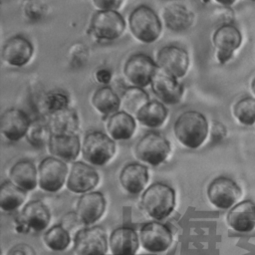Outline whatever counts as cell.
Instances as JSON below:
<instances>
[{"instance_id": "1", "label": "cell", "mask_w": 255, "mask_h": 255, "mask_svg": "<svg viewBox=\"0 0 255 255\" xmlns=\"http://www.w3.org/2000/svg\"><path fill=\"white\" fill-rule=\"evenodd\" d=\"M209 133L208 121L200 112L189 110L181 113L173 123V134L186 148L201 146Z\"/></svg>"}, {"instance_id": "2", "label": "cell", "mask_w": 255, "mask_h": 255, "mask_svg": "<svg viewBox=\"0 0 255 255\" xmlns=\"http://www.w3.org/2000/svg\"><path fill=\"white\" fill-rule=\"evenodd\" d=\"M176 195L174 189L163 182L148 185L140 196V207L153 220H162L174 210Z\"/></svg>"}, {"instance_id": "3", "label": "cell", "mask_w": 255, "mask_h": 255, "mask_svg": "<svg viewBox=\"0 0 255 255\" xmlns=\"http://www.w3.org/2000/svg\"><path fill=\"white\" fill-rule=\"evenodd\" d=\"M128 29L140 43L151 44L161 34L162 24L159 16L147 5H138L128 15Z\"/></svg>"}, {"instance_id": "4", "label": "cell", "mask_w": 255, "mask_h": 255, "mask_svg": "<svg viewBox=\"0 0 255 255\" xmlns=\"http://www.w3.org/2000/svg\"><path fill=\"white\" fill-rule=\"evenodd\" d=\"M126 20L118 10H97L87 29V34L96 41H115L126 30Z\"/></svg>"}, {"instance_id": "5", "label": "cell", "mask_w": 255, "mask_h": 255, "mask_svg": "<svg viewBox=\"0 0 255 255\" xmlns=\"http://www.w3.org/2000/svg\"><path fill=\"white\" fill-rule=\"evenodd\" d=\"M116 148V142L109 134L101 130H93L84 136L81 151L88 163L102 166L114 157Z\"/></svg>"}, {"instance_id": "6", "label": "cell", "mask_w": 255, "mask_h": 255, "mask_svg": "<svg viewBox=\"0 0 255 255\" xmlns=\"http://www.w3.org/2000/svg\"><path fill=\"white\" fill-rule=\"evenodd\" d=\"M171 151L169 140L160 132L148 131L135 143L134 154L144 163L157 166L166 160Z\"/></svg>"}, {"instance_id": "7", "label": "cell", "mask_w": 255, "mask_h": 255, "mask_svg": "<svg viewBox=\"0 0 255 255\" xmlns=\"http://www.w3.org/2000/svg\"><path fill=\"white\" fill-rule=\"evenodd\" d=\"M159 70L156 62L148 55L136 53L128 58L124 65V75L130 86L145 88L150 86L154 75Z\"/></svg>"}, {"instance_id": "8", "label": "cell", "mask_w": 255, "mask_h": 255, "mask_svg": "<svg viewBox=\"0 0 255 255\" xmlns=\"http://www.w3.org/2000/svg\"><path fill=\"white\" fill-rule=\"evenodd\" d=\"M68 178L67 163L55 156L43 158L38 165V186L49 193L60 191Z\"/></svg>"}, {"instance_id": "9", "label": "cell", "mask_w": 255, "mask_h": 255, "mask_svg": "<svg viewBox=\"0 0 255 255\" xmlns=\"http://www.w3.org/2000/svg\"><path fill=\"white\" fill-rule=\"evenodd\" d=\"M109 238L100 226L83 227L73 238L75 255H106Z\"/></svg>"}, {"instance_id": "10", "label": "cell", "mask_w": 255, "mask_h": 255, "mask_svg": "<svg viewBox=\"0 0 255 255\" xmlns=\"http://www.w3.org/2000/svg\"><path fill=\"white\" fill-rule=\"evenodd\" d=\"M209 202L218 209H230L242 195V189L232 178L220 175L215 177L207 187Z\"/></svg>"}, {"instance_id": "11", "label": "cell", "mask_w": 255, "mask_h": 255, "mask_svg": "<svg viewBox=\"0 0 255 255\" xmlns=\"http://www.w3.org/2000/svg\"><path fill=\"white\" fill-rule=\"evenodd\" d=\"M141 247L149 253H162L172 243V232L170 228L158 220L144 223L138 233Z\"/></svg>"}, {"instance_id": "12", "label": "cell", "mask_w": 255, "mask_h": 255, "mask_svg": "<svg viewBox=\"0 0 255 255\" xmlns=\"http://www.w3.org/2000/svg\"><path fill=\"white\" fill-rule=\"evenodd\" d=\"M155 62L160 71L178 80L183 78L187 73L189 56L185 49L168 45L158 50Z\"/></svg>"}, {"instance_id": "13", "label": "cell", "mask_w": 255, "mask_h": 255, "mask_svg": "<svg viewBox=\"0 0 255 255\" xmlns=\"http://www.w3.org/2000/svg\"><path fill=\"white\" fill-rule=\"evenodd\" d=\"M242 35L233 24H223L216 28L212 35V43L215 48L216 60L219 64L227 63L234 52L240 47Z\"/></svg>"}, {"instance_id": "14", "label": "cell", "mask_w": 255, "mask_h": 255, "mask_svg": "<svg viewBox=\"0 0 255 255\" xmlns=\"http://www.w3.org/2000/svg\"><path fill=\"white\" fill-rule=\"evenodd\" d=\"M98 171L84 161H74L67 178V188L77 194H84L93 190L99 183Z\"/></svg>"}, {"instance_id": "15", "label": "cell", "mask_w": 255, "mask_h": 255, "mask_svg": "<svg viewBox=\"0 0 255 255\" xmlns=\"http://www.w3.org/2000/svg\"><path fill=\"white\" fill-rule=\"evenodd\" d=\"M34 55L32 42L22 35H15L4 43L2 47V60L8 66L21 68L26 66Z\"/></svg>"}, {"instance_id": "16", "label": "cell", "mask_w": 255, "mask_h": 255, "mask_svg": "<svg viewBox=\"0 0 255 255\" xmlns=\"http://www.w3.org/2000/svg\"><path fill=\"white\" fill-rule=\"evenodd\" d=\"M31 122L24 111L17 108L7 109L1 115V133L9 141H19L26 136Z\"/></svg>"}, {"instance_id": "17", "label": "cell", "mask_w": 255, "mask_h": 255, "mask_svg": "<svg viewBox=\"0 0 255 255\" xmlns=\"http://www.w3.org/2000/svg\"><path fill=\"white\" fill-rule=\"evenodd\" d=\"M150 88L156 98L168 106L177 105L181 101L184 93V87L177 79L160 70L154 75L150 83Z\"/></svg>"}, {"instance_id": "18", "label": "cell", "mask_w": 255, "mask_h": 255, "mask_svg": "<svg viewBox=\"0 0 255 255\" xmlns=\"http://www.w3.org/2000/svg\"><path fill=\"white\" fill-rule=\"evenodd\" d=\"M107 200L101 191H90L80 196L76 212L85 226L96 223L105 213Z\"/></svg>"}, {"instance_id": "19", "label": "cell", "mask_w": 255, "mask_h": 255, "mask_svg": "<svg viewBox=\"0 0 255 255\" xmlns=\"http://www.w3.org/2000/svg\"><path fill=\"white\" fill-rule=\"evenodd\" d=\"M228 226L240 233H247L255 228V202L245 199L230 208L226 215Z\"/></svg>"}, {"instance_id": "20", "label": "cell", "mask_w": 255, "mask_h": 255, "mask_svg": "<svg viewBox=\"0 0 255 255\" xmlns=\"http://www.w3.org/2000/svg\"><path fill=\"white\" fill-rule=\"evenodd\" d=\"M139 244V236L130 226H120L114 229L109 237L112 255H135Z\"/></svg>"}, {"instance_id": "21", "label": "cell", "mask_w": 255, "mask_h": 255, "mask_svg": "<svg viewBox=\"0 0 255 255\" xmlns=\"http://www.w3.org/2000/svg\"><path fill=\"white\" fill-rule=\"evenodd\" d=\"M119 179L122 187L128 193L138 194L144 190L148 182V168L138 162H129L121 170Z\"/></svg>"}, {"instance_id": "22", "label": "cell", "mask_w": 255, "mask_h": 255, "mask_svg": "<svg viewBox=\"0 0 255 255\" xmlns=\"http://www.w3.org/2000/svg\"><path fill=\"white\" fill-rule=\"evenodd\" d=\"M48 149L50 153L64 161H74L82 150L79 135L74 134H52Z\"/></svg>"}, {"instance_id": "23", "label": "cell", "mask_w": 255, "mask_h": 255, "mask_svg": "<svg viewBox=\"0 0 255 255\" xmlns=\"http://www.w3.org/2000/svg\"><path fill=\"white\" fill-rule=\"evenodd\" d=\"M19 215L30 230L35 232L46 230L51 221V212L48 206L39 199L26 203Z\"/></svg>"}, {"instance_id": "24", "label": "cell", "mask_w": 255, "mask_h": 255, "mask_svg": "<svg viewBox=\"0 0 255 255\" xmlns=\"http://www.w3.org/2000/svg\"><path fill=\"white\" fill-rule=\"evenodd\" d=\"M162 20L168 30L182 32L192 26L194 14L185 5L171 3L163 8Z\"/></svg>"}, {"instance_id": "25", "label": "cell", "mask_w": 255, "mask_h": 255, "mask_svg": "<svg viewBox=\"0 0 255 255\" xmlns=\"http://www.w3.org/2000/svg\"><path fill=\"white\" fill-rule=\"evenodd\" d=\"M9 180L25 191H31L38 185V166L30 159H20L9 171Z\"/></svg>"}, {"instance_id": "26", "label": "cell", "mask_w": 255, "mask_h": 255, "mask_svg": "<svg viewBox=\"0 0 255 255\" xmlns=\"http://www.w3.org/2000/svg\"><path fill=\"white\" fill-rule=\"evenodd\" d=\"M135 129L134 116L125 111H119L108 119L107 131L114 140H128L133 135Z\"/></svg>"}, {"instance_id": "27", "label": "cell", "mask_w": 255, "mask_h": 255, "mask_svg": "<svg viewBox=\"0 0 255 255\" xmlns=\"http://www.w3.org/2000/svg\"><path fill=\"white\" fill-rule=\"evenodd\" d=\"M91 103L104 118L119 112L122 107L121 97L110 86H102L97 89L91 98Z\"/></svg>"}, {"instance_id": "28", "label": "cell", "mask_w": 255, "mask_h": 255, "mask_svg": "<svg viewBox=\"0 0 255 255\" xmlns=\"http://www.w3.org/2000/svg\"><path fill=\"white\" fill-rule=\"evenodd\" d=\"M168 116L166 106L157 100H149L135 115V119L143 127L156 128L162 126Z\"/></svg>"}, {"instance_id": "29", "label": "cell", "mask_w": 255, "mask_h": 255, "mask_svg": "<svg viewBox=\"0 0 255 255\" xmlns=\"http://www.w3.org/2000/svg\"><path fill=\"white\" fill-rule=\"evenodd\" d=\"M48 124L53 134H74L79 128L80 120L74 109L67 108L49 116Z\"/></svg>"}, {"instance_id": "30", "label": "cell", "mask_w": 255, "mask_h": 255, "mask_svg": "<svg viewBox=\"0 0 255 255\" xmlns=\"http://www.w3.org/2000/svg\"><path fill=\"white\" fill-rule=\"evenodd\" d=\"M27 191L18 187L10 180L4 181L0 186V207L5 212H12L23 205Z\"/></svg>"}, {"instance_id": "31", "label": "cell", "mask_w": 255, "mask_h": 255, "mask_svg": "<svg viewBox=\"0 0 255 255\" xmlns=\"http://www.w3.org/2000/svg\"><path fill=\"white\" fill-rule=\"evenodd\" d=\"M148 94L143 88L130 86L127 88L122 97L121 103L123 111L135 117L136 113L149 101Z\"/></svg>"}, {"instance_id": "32", "label": "cell", "mask_w": 255, "mask_h": 255, "mask_svg": "<svg viewBox=\"0 0 255 255\" xmlns=\"http://www.w3.org/2000/svg\"><path fill=\"white\" fill-rule=\"evenodd\" d=\"M70 99L68 94L61 90H52L45 93L39 101L40 111L46 115L51 116L56 112L69 108Z\"/></svg>"}, {"instance_id": "33", "label": "cell", "mask_w": 255, "mask_h": 255, "mask_svg": "<svg viewBox=\"0 0 255 255\" xmlns=\"http://www.w3.org/2000/svg\"><path fill=\"white\" fill-rule=\"evenodd\" d=\"M43 241L50 250L60 252L70 246L72 238L70 231L60 223L46 230L43 235Z\"/></svg>"}, {"instance_id": "34", "label": "cell", "mask_w": 255, "mask_h": 255, "mask_svg": "<svg viewBox=\"0 0 255 255\" xmlns=\"http://www.w3.org/2000/svg\"><path fill=\"white\" fill-rule=\"evenodd\" d=\"M52 134L48 121L33 120L25 137L31 145L40 148L48 145Z\"/></svg>"}, {"instance_id": "35", "label": "cell", "mask_w": 255, "mask_h": 255, "mask_svg": "<svg viewBox=\"0 0 255 255\" xmlns=\"http://www.w3.org/2000/svg\"><path fill=\"white\" fill-rule=\"evenodd\" d=\"M233 115L243 126L255 124V98L245 97L233 106Z\"/></svg>"}, {"instance_id": "36", "label": "cell", "mask_w": 255, "mask_h": 255, "mask_svg": "<svg viewBox=\"0 0 255 255\" xmlns=\"http://www.w3.org/2000/svg\"><path fill=\"white\" fill-rule=\"evenodd\" d=\"M89 48L84 43H75L69 50V64L73 69H79L86 65L89 60Z\"/></svg>"}, {"instance_id": "37", "label": "cell", "mask_w": 255, "mask_h": 255, "mask_svg": "<svg viewBox=\"0 0 255 255\" xmlns=\"http://www.w3.org/2000/svg\"><path fill=\"white\" fill-rule=\"evenodd\" d=\"M44 7L36 1H29L24 6V14L31 21L40 20L44 16Z\"/></svg>"}, {"instance_id": "38", "label": "cell", "mask_w": 255, "mask_h": 255, "mask_svg": "<svg viewBox=\"0 0 255 255\" xmlns=\"http://www.w3.org/2000/svg\"><path fill=\"white\" fill-rule=\"evenodd\" d=\"M61 224H62L68 231H70V232H71V230H72V231L75 230L76 227H77L79 230L82 229V228H80V225L85 226V225L83 224V222L80 220V218H79V216H78V214H77L76 211H75V212H68L66 215H64ZM85 227H86V226H85Z\"/></svg>"}, {"instance_id": "39", "label": "cell", "mask_w": 255, "mask_h": 255, "mask_svg": "<svg viewBox=\"0 0 255 255\" xmlns=\"http://www.w3.org/2000/svg\"><path fill=\"white\" fill-rule=\"evenodd\" d=\"M7 255H37V253L30 244L18 243L8 250Z\"/></svg>"}, {"instance_id": "40", "label": "cell", "mask_w": 255, "mask_h": 255, "mask_svg": "<svg viewBox=\"0 0 255 255\" xmlns=\"http://www.w3.org/2000/svg\"><path fill=\"white\" fill-rule=\"evenodd\" d=\"M92 2L98 10H118L124 0H92Z\"/></svg>"}, {"instance_id": "41", "label": "cell", "mask_w": 255, "mask_h": 255, "mask_svg": "<svg viewBox=\"0 0 255 255\" xmlns=\"http://www.w3.org/2000/svg\"><path fill=\"white\" fill-rule=\"evenodd\" d=\"M226 128L225 126L219 122H213L211 127V139L213 142L221 141L226 135Z\"/></svg>"}, {"instance_id": "42", "label": "cell", "mask_w": 255, "mask_h": 255, "mask_svg": "<svg viewBox=\"0 0 255 255\" xmlns=\"http://www.w3.org/2000/svg\"><path fill=\"white\" fill-rule=\"evenodd\" d=\"M214 16L222 22L221 25L223 24H231V20L233 17V12L229 7H219L214 11Z\"/></svg>"}, {"instance_id": "43", "label": "cell", "mask_w": 255, "mask_h": 255, "mask_svg": "<svg viewBox=\"0 0 255 255\" xmlns=\"http://www.w3.org/2000/svg\"><path fill=\"white\" fill-rule=\"evenodd\" d=\"M113 78V73L110 69L108 68H100L95 72V79L96 81L103 85V86H108V84L111 82Z\"/></svg>"}, {"instance_id": "44", "label": "cell", "mask_w": 255, "mask_h": 255, "mask_svg": "<svg viewBox=\"0 0 255 255\" xmlns=\"http://www.w3.org/2000/svg\"><path fill=\"white\" fill-rule=\"evenodd\" d=\"M218 4H220L221 6H225V7H230L232 4L235 3L236 0H215Z\"/></svg>"}, {"instance_id": "45", "label": "cell", "mask_w": 255, "mask_h": 255, "mask_svg": "<svg viewBox=\"0 0 255 255\" xmlns=\"http://www.w3.org/2000/svg\"><path fill=\"white\" fill-rule=\"evenodd\" d=\"M251 91L255 96V77H254V79L252 80V83H251Z\"/></svg>"}, {"instance_id": "46", "label": "cell", "mask_w": 255, "mask_h": 255, "mask_svg": "<svg viewBox=\"0 0 255 255\" xmlns=\"http://www.w3.org/2000/svg\"><path fill=\"white\" fill-rule=\"evenodd\" d=\"M200 4H203V5H205V4H207V3H209V1L210 0H197Z\"/></svg>"}, {"instance_id": "47", "label": "cell", "mask_w": 255, "mask_h": 255, "mask_svg": "<svg viewBox=\"0 0 255 255\" xmlns=\"http://www.w3.org/2000/svg\"><path fill=\"white\" fill-rule=\"evenodd\" d=\"M249 1H255V0H249Z\"/></svg>"}]
</instances>
